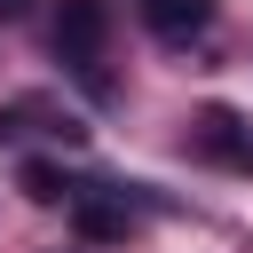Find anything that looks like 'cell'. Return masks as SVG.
<instances>
[{"mask_svg":"<svg viewBox=\"0 0 253 253\" xmlns=\"http://www.w3.org/2000/svg\"><path fill=\"white\" fill-rule=\"evenodd\" d=\"M103 40H111V8H103V0H63V8H55V63H71L95 95H111V79H103Z\"/></svg>","mask_w":253,"mask_h":253,"instance_id":"obj_1","label":"cell"},{"mask_svg":"<svg viewBox=\"0 0 253 253\" xmlns=\"http://www.w3.org/2000/svg\"><path fill=\"white\" fill-rule=\"evenodd\" d=\"M134 206H142V198H134V182H126V190H71L63 213H71V229H79L87 245H119V237L134 229Z\"/></svg>","mask_w":253,"mask_h":253,"instance_id":"obj_2","label":"cell"},{"mask_svg":"<svg viewBox=\"0 0 253 253\" xmlns=\"http://www.w3.org/2000/svg\"><path fill=\"white\" fill-rule=\"evenodd\" d=\"M245 119L229 111V103H213V111H198V150L206 158H221V166H245Z\"/></svg>","mask_w":253,"mask_h":253,"instance_id":"obj_3","label":"cell"},{"mask_svg":"<svg viewBox=\"0 0 253 253\" xmlns=\"http://www.w3.org/2000/svg\"><path fill=\"white\" fill-rule=\"evenodd\" d=\"M134 8H142V24L158 40H198L213 24V0H134Z\"/></svg>","mask_w":253,"mask_h":253,"instance_id":"obj_4","label":"cell"},{"mask_svg":"<svg viewBox=\"0 0 253 253\" xmlns=\"http://www.w3.org/2000/svg\"><path fill=\"white\" fill-rule=\"evenodd\" d=\"M16 182H24V198H32V206H71V190H79V182H71L63 166H47V158H24V166H16Z\"/></svg>","mask_w":253,"mask_h":253,"instance_id":"obj_5","label":"cell"},{"mask_svg":"<svg viewBox=\"0 0 253 253\" xmlns=\"http://www.w3.org/2000/svg\"><path fill=\"white\" fill-rule=\"evenodd\" d=\"M16 16H32V0H0V24H16Z\"/></svg>","mask_w":253,"mask_h":253,"instance_id":"obj_6","label":"cell"},{"mask_svg":"<svg viewBox=\"0 0 253 253\" xmlns=\"http://www.w3.org/2000/svg\"><path fill=\"white\" fill-rule=\"evenodd\" d=\"M245 166H253V142H245Z\"/></svg>","mask_w":253,"mask_h":253,"instance_id":"obj_7","label":"cell"}]
</instances>
